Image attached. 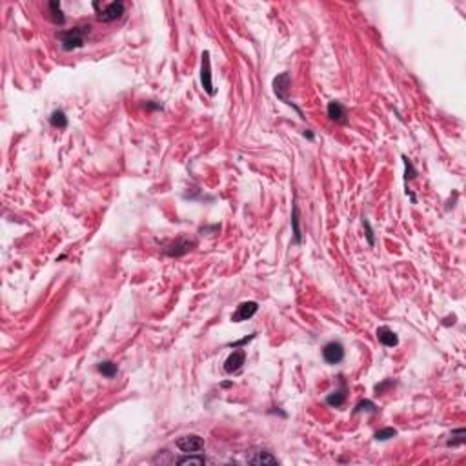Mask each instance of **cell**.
I'll return each mask as SVG.
<instances>
[{"instance_id":"cell-20","label":"cell","mask_w":466,"mask_h":466,"mask_svg":"<svg viewBox=\"0 0 466 466\" xmlns=\"http://www.w3.org/2000/svg\"><path fill=\"white\" fill-rule=\"evenodd\" d=\"M403 162H404V179L406 180H412V179H415V175H417V170L413 168V164H412V160L408 159L406 155H403Z\"/></svg>"},{"instance_id":"cell-13","label":"cell","mask_w":466,"mask_h":466,"mask_svg":"<svg viewBox=\"0 0 466 466\" xmlns=\"http://www.w3.org/2000/svg\"><path fill=\"white\" fill-rule=\"evenodd\" d=\"M377 339H379V343H381L382 346H386V348H393V346L399 345L397 334H395L392 328H388V326L377 328Z\"/></svg>"},{"instance_id":"cell-4","label":"cell","mask_w":466,"mask_h":466,"mask_svg":"<svg viewBox=\"0 0 466 466\" xmlns=\"http://www.w3.org/2000/svg\"><path fill=\"white\" fill-rule=\"evenodd\" d=\"M175 446L182 454H199L201 450H204V439L197 434H188L175 441Z\"/></svg>"},{"instance_id":"cell-5","label":"cell","mask_w":466,"mask_h":466,"mask_svg":"<svg viewBox=\"0 0 466 466\" xmlns=\"http://www.w3.org/2000/svg\"><path fill=\"white\" fill-rule=\"evenodd\" d=\"M201 84L204 88L208 95H215V88H213L212 80V58H210V51H204L201 57Z\"/></svg>"},{"instance_id":"cell-16","label":"cell","mask_w":466,"mask_h":466,"mask_svg":"<svg viewBox=\"0 0 466 466\" xmlns=\"http://www.w3.org/2000/svg\"><path fill=\"white\" fill-rule=\"evenodd\" d=\"M97 370L101 371L104 377H108V379H113V377L118 373V366H116V362H113V360H102V362H99Z\"/></svg>"},{"instance_id":"cell-14","label":"cell","mask_w":466,"mask_h":466,"mask_svg":"<svg viewBox=\"0 0 466 466\" xmlns=\"http://www.w3.org/2000/svg\"><path fill=\"white\" fill-rule=\"evenodd\" d=\"M48 11H49V18H51L55 24H60V26H62L64 22H66V16H64L62 7H60V2H57V0L48 2Z\"/></svg>"},{"instance_id":"cell-10","label":"cell","mask_w":466,"mask_h":466,"mask_svg":"<svg viewBox=\"0 0 466 466\" xmlns=\"http://www.w3.org/2000/svg\"><path fill=\"white\" fill-rule=\"evenodd\" d=\"M246 362V351L244 350H235L233 353H230V357L224 360V371L226 373H235L242 368V364Z\"/></svg>"},{"instance_id":"cell-8","label":"cell","mask_w":466,"mask_h":466,"mask_svg":"<svg viewBox=\"0 0 466 466\" xmlns=\"http://www.w3.org/2000/svg\"><path fill=\"white\" fill-rule=\"evenodd\" d=\"M257 310H259V304L255 301H244L240 302L237 306V312L232 315V321L233 323H244V321H248V319H251L257 313Z\"/></svg>"},{"instance_id":"cell-12","label":"cell","mask_w":466,"mask_h":466,"mask_svg":"<svg viewBox=\"0 0 466 466\" xmlns=\"http://www.w3.org/2000/svg\"><path fill=\"white\" fill-rule=\"evenodd\" d=\"M248 463L249 465H255V466H262V465H279L281 461H279L271 452L259 450V452H255L253 456L248 457Z\"/></svg>"},{"instance_id":"cell-11","label":"cell","mask_w":466,"mask_h":466,"mask_svg":"<svg viewBox=\"0 0 466 466\" xmlns=\"http://www.w3.org/2000/svg\"><path fill=\"white\" fill-rule=\"evenodd\" d=\"M328 116L330 120H334L335 124H346V120H348L346 108L339 101H332L328 104Z\"/></svg>"},{"instance_id":"cell-15","label":"cell","mask_w":466,"mask_h":466,"mask_svg":"<svg viewBox=\"0 0 466 466\" xmlns=\"http://www.w3.org/2000/svg\"><path fill=\"white\" fill-rule=\"evenodd\" d=\"M291 228H293V240H295V244H301L302 242V232H301V223H299V206H297V202H293Z\"/></svg>"},{"instance_id":"cell-7","label":"cell","mask_w":466,"mask_h":466,"mask_svg":"<svg viewBox=\"0 0 466 466\" xmlns=\"http://www.w3.org/2000/svg\"><path fill=\"white\" fill-rule=\"evenodd\" d=\"M346 397H348V386H346L345 377L341 375L339 377V388L326 395V404L332 406V408H341V406H345Z\"/></svg>"},{"instance_id":"cell-24","label":"cell","mask_w":466,"mask_h":466,"mask_svg":"<svg viewBox=\"0 0 466 466\" xmlns=\"http://www.w3.org/2000/svg\"><path fill=\"white\" fill-rule=\"evenodd\" d=\"M362 224H364V228H366V238H368V244H370V246H375V237H373V230H371L370 223H368L366 219H362Z\"/></svg>"},{"instance_id":"cell-9","label":"cell","mask_w":466,"mask_h":466,"mask_svg":"<svg viewBox=\"0 0 466 466\" xmlns=\"http://www.w3.org/2000/svg\"><path fill=\"white\" fill-rule=\"evenodd\" d=\"M195 246H197V242L193 238H179V240L171 242L170 246H166L164 253L170 255V257H180V255H186L191 248H195Z\"/></svg>"},{"instance_id":"cell-19","label":"cell","mask_w":466,"mask_h":466,"mask_svg":"<svg viewBox=\"0 0 466 466\" xmlns=\"http://www.w3.org/2000/svg\"><path fill=\"white\" fill-rule=\"evenodd\" d=\"M175 463H179V465H206V457L204 456H193V454H186L184 457H179Z\"/></svg>"},{"instance_id":"cell-1","label":"cell","mask_w":466,"mask_h":466,"mask_svg":"<svg viewBox=\"0 0 466 466\" xmlns=\"http://www.w3.org/2000/svg\"><path fill=\"white\" fill-rule=\"evenodd\" d=\"M91 26L90 24H79V26L71 27V29H66V31L58 33V42H60V48L64 51H73V49L84 48L86 37L90 35Z\"/></svg>"},{"instance_id":"cell-2","label":"cell","mask_w":466,"mask_h":466,"mask_svg":"<svg viewBox=\"0 0 466 466\" xmlns=\"http://www.w3.org/2000/svg\"><path fill=\"white\" fill-rule=\"evenodd\" d=\"M93 9L97 13V18L101 22H115L118 20L124 11H126V4L124 2H112V4H101V2H93Z\"/></svg>"},{"instance_id":"cell-3","label":"cell","mask_w":466,"mask_h":466,"mask_svg":"<svg viewBox=\"0 0 466 466\" xmlns=\"http://www.w3.org/2000/svg\"><path fill=\"white\" fill-rule=\"evenodd\" d=\"M290 84H291V79H290V73L288 71H284V73H281V75H277L275 79H273V93L277 95V99L279 101H282L284 104H288V106H291L293 110H295L297 113H299V116L301 118H304V115H302V112H301V108L299 106H295L293 102L288 99V90H290Z\"/></svg>"},{"instance_id":"cell-17","label":"cell","mask_w":466,"mask_h":466,"mask_svg":"<svg viewBox=\"0 0 466 466\" xmlns=\"http://www.w3.org/2000/svg\"><path fill=\"white\" fill-rule=\"evenodd\" d=\"M49 124L53 127H58V129H66L68 127V116L62 110H55L51 115H49Z\"/></svg>"},{"instance_id":"cell-22","label":"cell","mask_w":466,"mask_h":466,"mask_svg":"<svg viewBox=\"0 0 466 466\" xmlns=\"http://www.w3.org/2000/svg\"><path fill=\"white\" fill-rule=\"evenodd\" d=\"M393 386H395V382H393L392 379H386V381H382L381 384H377L375 386V395H384V393Z\"/></svg>"},{"instance_id":"cell-25","label":"cell","mask_w":466,"mask_h":466,"mask_svg":"<svg viewBox=\"0 0 466 466\" xmlns=\"http://www.w3.org/2000/svg\"><path fill=\"white\" fill-rule=\"evenodd\" d=\"M255 335L257 334H251V335H248V337H244V339H240V341H237V343H232V348H238V346H242V345H246V343H249V341H253L255 339Z\"/></svg>"},{"instance_id":"cell-18","label":"cell","mask_w":466,"mask_h":466,"mask_svg":"<svg viewBox=\"0 0 466 466\" xmlns=\"http://www.w3.org/2000/svg\"><path fill=\"white\" fill-rule=\"evenodd\" d=\"M450 437H452V439H448V443H446L448 446H461V445H465V441H466V432H465V428L454 430Z\"/></svg>"},{"instance_id":"cell-21","label":"cell","mask_w":466,"mask_h":466,"mask_svg":"<svg viewBox=\"0 0 466 466\" xmlns=\"http://www.w3.org/2000/svg\"><path fill=\"white\" fill-rule=\"evenodd\" d=\"M397 435V430L395 428H382L379 432H375V439L377 441H388Z\"/></svg>"},{"instance_id":"cell-26","label":"cell","mask_w":466,"mask_h":466,"mask_svg":"<svg viewBox=\"0 0 466 466\" xmlns=\"http://www.w3.org/2000/svg\"><path fill=\"white\" fill-rule=\"evenodd\" d=\"M146 110H162V106L160 104H155L153 101L146 102Z\"/></svg>"},{"instance_id":"cell-27","label":"cell","mask_w":466,"mask_h":466,"mask_svg":"<svg viewBox=\"0 0 466 466\" xmlns=\"http://www.w3.org/2000/svg\"><path fill=\"white\" fill-rule=\"evenodd\" d=\"M304 137H308L310 140H313V133L310 131V129H308V131H304Z\"/></svg>"},{"instance_id":"cell-6","label":"cell","mask_w":466,"mask_h":466,"mask_svg":"<svg viewBox=\"0 0 466 466\" xmlns=\"http://www.w3.org/2000/svg\"><path fill=\"white\" fill-rule=\"evenodd\" d=\"M345 355H346L345 346L339 341H330L323 348V359L328 364H341L345 360Z\"/></svg>"},{"instance_id":"cell-23","label":"cell","mask_w":466,"mask_h":466,"mask_svg":"<svg viewBox=\"0 0 466 466\" xmlns=\"http://www.w3.org/2000/svg\"><path fill=\"white\" fill-rule=\"evenodd\" d=\"M362 410H370V412H377V406L371 401H360V403H357V406H355L353 413L357 412H362Z\"/></svg>"}]
</instances>
